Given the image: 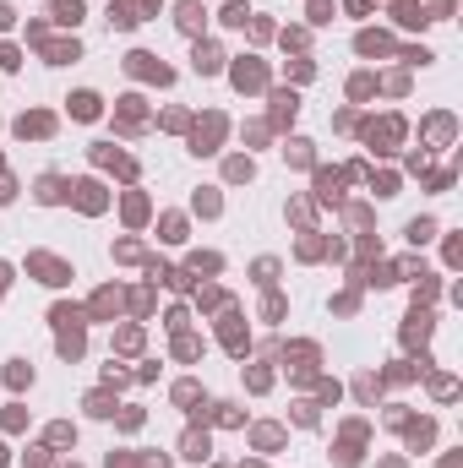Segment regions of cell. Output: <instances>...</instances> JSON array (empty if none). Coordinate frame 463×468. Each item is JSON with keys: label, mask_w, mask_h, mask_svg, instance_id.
Returning a JSON list of instances; mask_svg holds the SVG:
<instances>
[{"label": "cell", "mask_w": 463, "mask_h": 468, "mask_svg": "<svg viewBox=\"0 0 463 468\" xmlns=\"http://www.w3.org/2000/svg\"><path fill=\"white\" fill-rule=\"evenodd\" d=\"M191 65H196V77H213V71L224 65V55H218V44H196V55H191Z\"/></svg>", "instance_id": "obj_5"}, {"label": "cell", "mask_w": 463, "mask_h": 468, "mask_svg": "<svg viewBox=\"0 0 463 468\" xmlns=\"http://www.w3.org/2000/svg\"><path fill=\"white\" fill-rule=\"evenodd\" d=\"M180 27H186V33H202V22H208V11H202V0H180Z\"/></svg>", "instance_id": "obj_6"}, {"label": "cell", "mask_w": 463, "mask_h": 468, "mask_svg": "<svg viewBox=\"0 0 463 468\" xmlns=\"http://www.w3.org/2000/svg\"><path fill=\"white\" fill-rule=\"evenodd\" d=\"M403 61H409V65H431V61H436V55H431V49H425V44H420V49H403Z\"/></svg>", "instance_id": "obj_23"}, {"label": "cell", "mask_w": 463, "mask_h": 468, "mask_svg": "<svg viewBox=\"0 0 463 468\" xmlns=\"http://www.w3.org/2000/svg\"><path fill=\"white\" fill-rule=\"evenodd\" d=\"M196 398H202V392L191 387V381H180V387H175V403H186V408H191V403H196Z\"/></svg>", "instance_id": "obj_25"}, {"label": "cell", "mask_w": 463, "mask_h": 468, "mask_svg": "<svg viewBox=\"0 0 463 468\" xmlns=\"http://www.w3.org/2000/svg\"><path fill=\"white\" fill-rule=\"evenodd\" d=\"M234 87H267V71H262V61H240L234 65Z\"/></svg>", "instance_id": "obj_3"}, {"label": "cell", "mask_w": 463, "mask_h": 468, "mask_svg": "<svg viewBox=\"0 0 463 468\" xmlns=\"http://www.w3.org/2000/svg\"><path fill=\"white\" fill-rule=\"evenodd\" d=\"M126 65H131V77H148V82H169V65H158L148 55V49H137V55H126Z\"/></svg>", "instance_id": "obj_1"}, {"label": "cell", "mask_w": 463, "mask_h": 468, "mask_svg": "<svg viewBox=\"0 0 463 468\" xmlns=\"http://www.w3.org/2000/svg\"><path fill=\"white\" fill-rule=\"evenodd\" d=\"M49 125H55L49 115H22V120H17V137H49Z\"/></svg>", "instance_id": "obj_9"}, {"label": "cell", "mask_w": 463, "mask_h": 468, "mask_svg": "<svg viewBox=\"0 0 463 468\" xmlns=\"http://www.w3.org/2000/svg\"><path fill=\"white\" fill-rule=\"evenodd\" d=\"M273 120H278V125L295 120V93H278V99H273Z\"/></svg>", "instance_id": "obj_16"}, {"label": "cell", "mask_w": 463, "mask_h": 468, "mask_svg": "<svg viewBox=\"0 0 463 468\" xmlns=\"http://www.w3.org/2000/svg\"><path fill=\"white\" fill-rule=\"evenodd\" d=\"M71 115H77V120H99V115H104V103H99V93H71Z\"/></svg>", "instance_id": "obj_4"}, {"label": "cell", "mask_w": 463, "mask_h": 468, "mask_svg": "<svg viewBox=\"0 0 463 468\" xmlns=\"http://www.w3.org/2000/svg\"><path fill=\"white\" fill-rule=\"evenodd\" d=\"M77 202H82V213H99V207H104V185L82 180V185H77Z\"/></svg>", "instance_id": "obj_8"}, {"label": "cell", "mask_w": 463, "mask_h": 468, "mask_svg": "<svg viewBox=\"0 0 463 468\" xmlns=\"http://www.w3.org/2000/svg\"><path fill=\"white\" fill-rule=\"evenodd\" d=\"M109 22H115V27H137V11H131V6H109Z\"/></svg>", "instance_id": "obj_19"}, {"label": "cell", "mask_w": 463, "mask_h": 468, "mask_svg": "<svg viewBox=\"0 0 463 468\" xmlns=\"http://www.w3.org/2000/svg\"><path fill=\"white\" fill-rule=\"evenodd\" d=\"M61 196H65L61 175H44V180H39V202H61Z\"/></svg>", "instance_id": "obj_15"}, {"label": "cell", "mask_w": 463, "mask_h": 468, "mask_svg": "<svg viewBox=\"0 0 463 468\" xmlns=\"http://www.w3.org/2000/svg\"><path fill=\"white\" fill-rule=\"evenodd\" d=\"M398 11H403V27H425V22H431V17H425V11H420V6H398Z\"/></svg>", "instance_id": "obj_22"}, {"label": "cell", "mask_w": 463, "mask_h": 468, "mask_svg": "<svg viewBox=\"0 0 463 468\" xmlns=\"http://www.w3.org/2000/svg\"><path fill=\"white\" fill-rule=\"evenodd\" d=\"M284 158L295 163V169H305V163H311V142H289V147H284Z\"/></svg>", "instance_id": "obj_18"}, {"label": "cell", "mask_w": 463, "mask_h": 468, "mask_svg": "<svg viewBox=\"0 0 463 468\" xmlns=\"http://www.w3.org/2000/svg\"><path fill=\"white\" fill-rule=\"evenodd\" d=\"M11 17H17V11H11V6H0V33L11 27Z\"/></svg>", "instance_id": "obj_28"}, {"label": "cell", "mask_w": 463, "mask_h": 468, "mask_svg": "<svg viewBox=\"0 0 463 468\" xmlns=\"http://www.w3.org/2000/svg\"><path fill=\"white\" fill-rule=\"evenodd\" d=\"M409 240H414V245L436 240V224H431V218H414V224H409Z\"/></svg>", "instance_id": "obj_17"}, {"label": "cell", "mask_w": 463, "mask_h": 468, "mask_svg": "<svg viewBox=\"0 0 463 468\" xmlns=\"http://www.w3.org/2000/svg\"><path fill=\"white\" fill-rule=\"evenodd\" d=\"M6 381H11V387H33V365H27V360H11V370H6Z\"/></svg>", "instance_id": "obj_13"}, {"label": "cell", "mask_w": 463, "mask_h": 468, "mask_svg": "<svg viewBox=\"0 0 463 468\" xmlns=\"http://www.w3.org/2000/svg\"><path fill=\"white\" fill-rule=\"evenodd\" d=\"M142 213H148V202H142V196H126V218H131V224H137Z\"/></svg>", "instance_id": "obj_27"}, {"label": "cell", "mask_w": 463, "mask_h": 468, "mask_svg": "<svg viewBox=\"0 0 463 468\" xmlns=\"http://www.w3.org/2000/svg\"><path fill=\"white\" fill-rule=\"evenodd\" d=\"M218 131H224V120L213 115V120L202 125V131H196V153H213V142H218Z\"/></svg>", "instance_id": "obj_14"}, {"label": "cell", "mask_w": 463, "mask_h": 468, "mask_svg": "<svg viewBox=\"0 0 463 468\" xmlns=\"http://www.w3.org/2000/svg\"><path fill=\"white\" fill-rule=\"evenodd\" d=\"M229 180H251V158H229Z\"/></svg>", "instance_id": "obj_24"}, {"label": "cell", "mask_w": 463, "mask_h": 468, "mask_svg": "<svg viewBox=\"0 0 463 468\" xmlns=\"http://www.w3.org/2000/svg\"><path fill=\"white\" fill-rule=\"evenodd\" d=\"M87 414H115V408H109L104 392H93V398H87Z\"/></svg>", "instance_id": "obj_26"}, {"label": "cell", "mask_w": 463, "mask_h": 468, "mask_svg": "<svg viewBox=\"0 0 463 468\" xmlns=\"http://www.w3.org/2000/svg\"><path fill=\"white\" fill-rule=\"evenodd\" d=\"M403 338H409V343H425V338H431V316H425V310H414V316H409V327H403Z\"/></svg>", "instance_id": "obj_11"}, {"label": "cell", "mask_w": 463, "mask_h": 468, "mask_svg": "<svg viewBox=\"0 0 463 468\" xmlns=\"http://www.w3.org/2000/svg\"><path fill=\"white\" fill-rule=\"evenodd\" d=\"M224 22H229V27H246V22H251V11H246L240 0H229V6H224Z\"/></svg>", "instance_id": "obj_20"}, {"label": "cell", "mask_w": 463, "mask_h": 468, "mask_svg": "<svg viewBox=\"0 0 463 468\" xmlns=\"http://www.w3.org/2000/svg\"><path fill=\"white\" fill-rule=\"evenodd\" d=\"M180 457H191V463H208V436H196V430H191L186 441H180Z\"/></svg>", "instance_id": "obj_10"}, {"label": "cell", "mask_w": 463, "mask_h": 468, "mask_svg": "<svg viewBox=\"0 0 463 468\" xmlns=\"http://www.w3.org/2000/svg\"><path fill=\"white\" fill-rule=\"evenodd\" d=\"M49 17L65 22V27H77L82 22V0H49Z\"/></svg>", "instance_id": "obj_7"}, {"label": "cell", "mask_w": 463, "mask_h": 468, "mask_svg": "<svg viewBox=\"0 0 463 468\" xmlns=\"http://www.w3.org/2000/svg\"><path fill=\"white\" fill-rule=\"evenodd\" d=\"M71 441H77L71 425H49V447H71Z\"/></svg>", "instance_id": "obj_21"}, {"label": "cell", "mask_w": 463, "mask_h": 468, "mask_svg": "<svg viewBox=\"0 0 463 468\" xmlns=\"http://www.w3.org/2000/svg\"><path fill=\"white\" fill-rule=\"evenodd\" d=\"M387 49H393L387 33H360V55H387Z\"/></svg>", "instance_id": "obj_12"}, {"label": "cell", "mask_w": 463, "mask_h": 468, "mask_svg": "<svg viewBox=\"0 0 463 468\" xmlns=\"http://www.w3.org/2000/svg\"><path fill=\"white\" fill-rule=\"evenodd\" d=\"M27 267L39 272L44 284H65V278H71V267H65V262H55V256H27Z\"/></svg>", "instance_id": "obj_2"}]
</instances>
